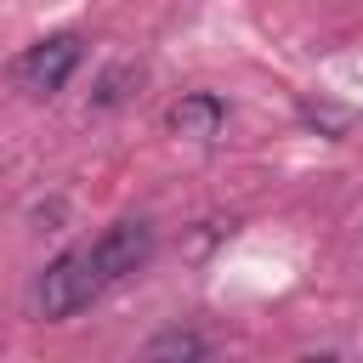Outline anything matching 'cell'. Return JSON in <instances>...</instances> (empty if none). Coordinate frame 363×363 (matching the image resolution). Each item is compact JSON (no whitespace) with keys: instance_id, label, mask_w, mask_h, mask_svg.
<instances>
[{"instance_id":"277c9868","label":"cell","mask_w":363,"mask_h":363,"mask_svg":"<svg viewBox=\"0 0 363 363\" xmlns=\"http://www.w3.org/2000/svg\"><path fill=\"white\" fill-rule=\"evenodd\" d=\"M164 125H170V136H187V142H216V136H221V125H227V102H221L216 91H187L182 102H170Z\"/></svg>"},{"instance_id":"3957f363","label":"cell","mask_w":363,"mask_h":363,"mask_svg":"<svg viewBox=\"0 0 363 363\" xmlns=\"http://www.w3.org/2000/svg\"><path fill=\"white\" fill-rule=\"evenodd\" d=\"M85 250H91L96 278L113 289V284H125L130 272H142V267L153 261V227H147V221H136V216H125V221L102 227V233H96Z\"/></svg>"},{"instance_id":"8992f818","label":"cell","mask_w":363,"mask_h":363,"mask_svg":"<svg viewBox=\"0 0 363 363\" xmlns=\"http://www.w3.org/2000/svg\"><path fill=\"white\" fill-rule=\"evenodd\" d=\"M136 79H142V74H136V68H125V62H119V68H108V74L96 79V91H91V108H119V102H125V85H136Z\"/></svg>"},{"instance_id":"6da1fadb","label":"cell","mask_w":363,"mask_h":363,"mask_svg":"<svg viewBox=\"0 0 363 363\" xmlns=\"http://www.w3.org/2000/svg\"><path fill=\"white\" fill-rule=\"evenodd\" d=\"M108 295V284L96 278V267H91V250L79 244V250H62L40 278H34V312L45 318V323H62V318H74V312H85L91 301H102Z\"/></svg>"},{"instance_id":"7a4b0ae2","label":"cell","mask_w":363,"mask_h":363,"mask_svg":"<svg viewBox=\"0 0 363 363\" xmlns=\"http://www.w3.org/2000/svg\"><path fill=\"white\" fill-rule=\"evenodd\" d=\"M79 62H85V40H79L74 28H57V34H45V40H34V45L17 51L11 85L28 91V96H57V91L74 79Z\"/></svg>"},{"instance_id":"5b68a950","label":"cell","mask_w":363,"mask_h":363,"mask_svg":"<svg viewBox=\"0 0 363 363\" xmlns=\"http://www.w3.org/2000/svg\"><path fill=\"white\" fill-rule=\"evenodd\" d=\"M142 357H210V340L193 335V329H164L142 346Z\"/></svg>"}]
</instances>
